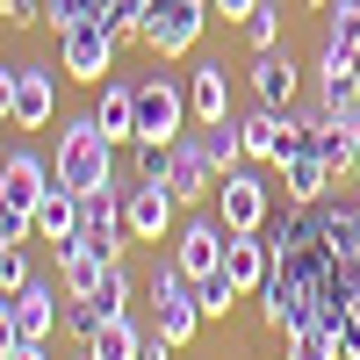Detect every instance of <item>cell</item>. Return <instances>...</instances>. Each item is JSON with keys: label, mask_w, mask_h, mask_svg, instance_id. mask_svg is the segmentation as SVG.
<instances>
[{"label": "cell", "mask_w": 360, "mask_h": 360, "mask_svg": "<svg viewBox=\"0 0 360 360\" xmlns=\"http://www.w3.org/2000/svg\"><path fill=\"white\" fill-rule=\"evenodd\" d=\"M0 159H8V152H0Z\"/></svg>", "instance_id": "obj_39"}, {"label": "cell", "mask_w": 360, "mask_h": 360, "mask_svg": "<svg viewBox=\"0 0 360 360\" xmlns=\"http://www.w3.org/2000/svg\"><path fill=\"white\" fill-rule=\"evenodd\" d=\"M58 115V79L44 65H22L15 72V130H44Z\"/></svg>", "instance_id": "obj_16"}, {"label": "cell", "mask_w": 360, "mask_h": 360, "mask_svg": "<svg viewBox=\"0 0 360 360\" xmlns=\"http://www.w3.org/2000/svg\"><path fill=\"white\" fill-rule=\"evenodd\" d=\"M51 252H58V288H65V295H86V288H94V281L108 274V259H101L94 245H86L79 231L65 238V245H51Z\"/></svg>", "instance_id": "obj_22"}, {"label": "cell", "mask_w": 360, "mask_h": 360, "mask_svg": "<svg viewBox=\"0 0 360 360\" xmlns=\"http://www.w3.org/2000/svg\"><path fill=\"white\" fill-rule=\"evenodd\" d=\"M295 79H303V72H295V58L274 44V51H252V94L266 101V108H288L295 101Z\"/></svg>", "instance_id": "obj_21"}, {"label": "cell", "mask_w": 360, "mask_h": 360, "mask_svg": "<svg viewBox=\"0 0 360 360\" xmlns=\"http://www.w3.org/2000/svg\"><path fill=\"white\" fill-rule=\"evenodd\" d=\"M166 188H173L180 209H202L209 195H217V166H209L202 137H173V152H166Z\"/></svg>", "instance_id": "obj_10"}, {"label": "cell", "mask_w": 360, "mask_h": 360, "mask_svg": "<svg viewBox=\"0 0 360 360\" xmlns=\"http://www.w3.org/2000/svg\"><path fill=\"white\" fill-rule=\"evenodd\" d=\"M108 317H130V266H123V259H108V274L86 288V295H65V332H72L79 346L94 339Z\"/></svg>", "instance_id": "obj_4"}, {"label": "cell", "mask_w": 360, "mask_h": 360, "mask_svg": "<svg viewBox=\"0 0 360 360\" xmlns=\"http://www.w3.org/2000/svg\"><path fill=\"white\" fill-rule=\"evenodd\" d=\"M180 353V339H166V332H144V346H137V360H173Z\"/></svg>", "instance_id": "obj_33"}, {"label": "cell", "mask_w": 360, "mask_h": 360, "mask_svg": "<svg viewBox=\"0 0 360 360\" xmlns=\"http://www.w3.org/2000/svg\"><path fill=\"white\" fill-rule=\"evenodd\" d=\"M173 217H180V202H173L166 180H123V231H130V245H166Z\"/></svg>", "instance_id": "obj_7"}, {"label": "cell", "mask_w": 360, "mask_h": 360, "mask_svg": "<svg viewBox=\"0 0 360 360\" xmlns=\"http://www.w3.org/2000/svg\"><path fill=\"white\" fill-rule=\"evenodd\" d=\"M29 281V259H22V245H0V295H15Z\"/></svg>", "instance_id": "obj_30"}, {"label": "cell", "mask_w": 360, "mask_h": 360, "mask_svg": "<svg viewBox=\"0 0 360 360\" xmlns=\"http://www.w3.org/2000/svg\"><path fill=\"white\" fill-rule=\"evenodd\" d=\"M29 238H37V231H29V217L0 202V245H29Z\"/></svg>", "instance_id": "obj_31"}, {"label": "cell", "mask_w": 360, "mask_h": 360, "mask_svg": "<svg viewBox=\"0 0 360 360\" xmlns=\"http://www.w3.org/2000/svg\"><path fill=\"white\" fill-rule=\"evenodd\" d=\"M332 188H339V180H332V166H324L310 144H295V152L281 159V195L288 202H324Z\"/></svg>", "instance_id": "obj_17"}, {"label": "cell", "mask_w": 360, "mask_h": 360, "mask_svg": "<svg viewBox=\"0 0 360 360\" xmlns=\"http://www.w3.org/2000/svg\"><path fill=\"white\" fill-rule=\"evenodd\" d=\"M101 130L115 137V144H137V86H123V79H101Z\"/></svg>", "instance_id": "obj_23"}, {"label": "cell", "mask_w": 360, "mask_h": 360, "mask_svg": "<svg viewBox=\"0 0 360 360\" xmlns=\"http://www.w3.org/2000/svg\"><path fill=\"white\" fill-rule=\"evenodd\" d=\"M79 238H86L101 259H123V245H130V231H123V180L79 195Z\"/></svg>", "instance_id": "obj_8"}, {"label": "cell", "mask_w": 360, "mask_h": 360, "mask_svg": "<svg viewBox=\"0 0 360 360\" xmlns=\"http://www.w3.org/2000/svg\"><path fill=\"white\" fill-rule=\"evenodd\" d=\"M0 360H8V353H0Z\"/></svg>", "instance_id": "obj_40"}, {"label": "cell", "mask_w": 360, "mask_h": 360, "mask_svg": "<svg viewBox=\"0 0 360 360\" xmlns=\"http://www.w3.org/2000/svg\"><path fill=\"white\" fill-rule=\"evenodd\" d=\"M238 295H245V288H238V281L224 274V266H217V274H202V281H195V303H202V317H217V324L231 317V303H238Z\"/></svg>", "instance_id": "obj_26"}, {"label": "cell", "mask_w": 360, "mask_h": 360, "mask_svg": "<svg viewBox=\"0 0 360 360\" xmlns=\"http://www.w3.org/2000/svg\"><path fill=\"white\" fill-rule=\"evenodd\" d=\"M332 346H339V360H360V317H353V310L332 324Z\"/></svg>", "instance_id": "obj_32"}, {"label": "cell", "mask_w": 360, "mask_h": 360, "mask_svg": "<svg viewBox=\"0 0 360 360\" xmlns=\"http://www.w3.org/2000/svg\"><path fill=\"white\" fill-rule=\"evenodd\" d=\"M317 101L339 108V115L360 101V51H353V44H332V37H324V51H317Z\"/></svg>", "instance_id": "obj_14"}, {"label": "cell", "mask_w": 360, "mask_h": 360, "mask_svg": "<svg viewBox=\"0 0 360 360\" xmlns=\"http://www.w3.org/2000/svg\"><path fill=\"white\" fill-rule=\"evenodd\" d=\"M288 360H339V346H332V324H295L288 332Z\"/></svg>", "instance_id": "obj_29"}, {"label": "cell", "mask_w": 360, "mask_h": 360, "mask_svg": "<svg viewBox=\"0 0 360 360\" xmlns=\"http://www.w3.org/2000/svg\"><path fill=\"white\" fill-rule=\"evenodd\" d=\"M137 346H144V332H137V324H130V317H108L101 332L79 346V360H137Z\"/></svg>", "instance_id": "obj_24"}, {"label": "cell", "mask_w": 360, "mask_h": 360, "mask_svg": "<svg viewBox=\"0 0 360 360\" xmlns=\"http://www.w3.org/2000/svg\"><path fill=\"white\" fill-rule=\"evenodd\" d=\"M8 324H15V339H37V346H51V332L65 324V317H58V281L29 274V281L8 295Z\"/></svg>", "instance_id": "obj_11"}, {"label": "cell", "mask_w": 360, "mask_h": 360, "mask_svg": "<svg viewBox=\"0 0 360 360\" xmlns=\"http://www.w3.org/2000/svg\"><path fill=\"white\" fill-rule=\"evenodd\" d=\"M188 86H180L173 72H152L137 86V144H173V137H188Z\"/></svg>", "instance_id": "obj_3"}, {"label": "cell", "mask_w": 360, "mask_h": 360, "mask_svg": "<svg viewBox=\"0 0 360 360\" xmlns=\"http://www.w3.org/2000/svg\"><path fill=\"white\" fill-rule=\"evenodd\" d=\"M115 0H44V29H72V22H108Z\"/></svg>", "instance_id": "obj_28"}, {"label": "cell", "mask_w": 360, "mask_h": 360, "mask_svg": "<svg viewBox=\"0 0 360 360\" xmlns=\"http://www.w3.org/2000/svg\"><path fill=\"white\" fill-rule=\"evenodd\" d=\"M8 360H51V353H44L37 339H15V346H8Z\"/></svg>", "instance_id": "obj_36"}, {"label": "cell", "mask_w": 360, "mask_h": 360, "mask_svg": "<svg viewBox=\"0 0 360 360\" xmlns=\"http://www.w3.org/2000/svg\"><path fill=\"white\" fill-rule=\"evenodd\" d=\"M51 180H65L72 195H94L115 180V137L101 130V115H72L51 144Z\"/></svg>", "instance_id": "obj_1"}, {"label": "cell", "mask_w": 360, "mask_h": 360, "mask_svg": "<svg viewBox=\"0 0 360 360\" xmlns=\"http://www.w3.org/2000/svg\"><path fill=\"white\" fill-rule=\"evenodd\" d=\"M238 130H245V159H252V166H259V159L281 166L295 144H303V108H266V101H259Z\"/></svg>", "instance_id": "obj_9"}, {"label": "cell", "mask_w": 360, "mask_h": 360, "mask_svg": "<svg viewBox=\"0 0 360 360\" xmlns=\"http://www.w3.org/2000/svg\"><path fill=\"white\" fill-rule=\"evenodd\" d=\"M217 217H224V231H259L266 217H274V188L252 173V159L245 166H231V173H217Z\"/></svg>", "instance_id": "obj_6"}, {"label": "cell", "mask_w": 360, "mask_h": 360, "mask_svg": "<svg viewBox=\"0 0 360 360\" xmlns=\"http://www.w3.org/2000/svg\"><path fill=\"white\" fill-rule=\"evenodd\" d=\"M259 295V324L266 332H295V324H310V303H303V288H295V274H281V266H266V281L252 288Z\"/></svg>", "instance_id": "obj_15"}, {"label": "cell", "mask_w": 360, "mask_h": 360, "mask_svg": "<svg viewBox=\"0 0 360 360\" xmlns=\"http://www.w3.org/2000/svg\"><path fill=\"white\" fill-rule=\"evenodd\" d=\"M202 324H209V317H202V303H195V281L180 274L173 259H166V266H152V332H166V339L188 346Z\"/></svg>", "instance_id": "obj_5"}, {"label": "cell", "mask_w": 360, "mask_h": 360, "mask_svg": "<svg viewBox=\"0 0 360 360\" xmlns=\"http://www.w3.org/2000/svg\"><path fill=\"white\" fill-rule=\"evenodd\" d=\"M15 72L22 65H0V123H15Z\"/></svg>", "instance_id": "obj_34"}, {"label": "cell", "mask_w": 360, "mask_h": 360, "mask_svg": "<svg viewBox=\"0 0 360 360\" xmlns=\"http://www.w3.org/2000/svg\"><path fill=\"white\" fill-rule=\"evenodd\" d=\"M188 115L195 123H224L231 115V72L217 65V58H202V65L188 72Z\"/></svg>", "instance_id": "obj_18"}, {"label": "cell", "mask_w": 360, "mask_h": 360, "mask_svg": "<svg viewBox=\"0 0 360 360\" xmlns=\"http://www.w3.org/2000/svg\"><path fill=\"white\" fill-rule=\"evenodd\" d=\"M353 173H360V101H353Z\"/></svg>", "instance_id": "obj_37"}, {"label": "cell", "mask_w": 360, "mask_h": 360, "mask_svg": "<svg viewBox=\"0 0 360 360\" xmlns=\"http://www.w3.org/2000/svg\"><path fill=\"white\" fill-rule=\"evenodd\" d=\"M202 152H209V166H217V173L245 166V130H238L231 115H224V123H202Z\"/></svg>", "instance_id": "obj_25"}, {"label": "cell", "mask_w": 360, "mask_h": 360, "mask_svg": "<svg viewBox=\"0 0 360 360\" xmlns=\"http://www.w3.org/2000/svg\"><path fill=\"white\" fill-rule=\"evenodd\" d=\"M29 231L44 238V245H65V238L79 231V195L65 188V180H51L44 202H37V217H29Z\"/></svg>", "instance_id": "obj_20"}, {"label": "cell", "mask_w": 360, "mask_h": 360, "mask_svg": "<svg viewBox=\"0 0 360 360\" xmlns=\"http://www.w3.org/2000/svg\"><path fill=\"white\" fill-rule=\"evenodd\" d=\"M115 51H123V37H115L108 22H72L58 29V72L79 79V86H101L115 72Z\"/></svg>", "instance_id": "obj_2"}, {"label": "cell", "mask_w": 360, "mask_h": 360, "mask_svg": "<svg viewBox=\"0 0 360 360\" xmlns=\"http://www.w3.org/2000/svg\"><path fill=\"white\" fill-rule=\"evenodd\" d=\"M266 266H274V245H266L259 231H231V238H224V274H231L238 288H259Z\"/></svg>", "instance_id": "obj_19"}, {"label": "cell", "mask_w": 360, "mask_h": 360, "mask_svg": "<svg viewBox=\"0 0 360 360\" xmlns=\"http://www.w3.org/2000/svg\"><path fill=\"white\" fill-rule=\"evenodd\" d=\"M44 188H51V166H44V152L15 144V152L0 159V202H8V209H22V217H37Z\"/></svg>", "instance_id": "obj_13"}, {"label": "cell", "mask_w": 360, "mask_h": 360, "mask_svg": "<svg viewBox=\"0 0 360 360\" xmlns=\"http://www.w3.org/2000/svg\"><path fill=\"white\" fill-rule=\"evenodd\" d=\"M224 217H188V224H180L173 231V266H180V274H188V281H202V274H217V266H224Z\"/></svg>", "instance_id": "obj_12"}, {"label": "cell", "mask_w": 360, "mask_h": 360, "mask_svg": "<svg viewBox=\"0 0 360 360\" xmlns=\"http://www.w3.org/2000/svg\"><path fill=\"white\" fill-rule=\"evenodd\" d=\"M303 8H310V15H324V8H332V0H303Z\"/></svg>", "instance_id": "obj_38"}, {"label": "cell", "mask_w": 360, "mask_h": 360, "mask_svg": "<svg viewBox=\"0 0 360 360\" xmlns=\"http://www.w3.org/2000/svg\"><path fill=\"white\" fill-rule=\"evenodd\" d=\"M259 8V0H209V15H217V22H245Z\"/></svg>", "instance_id": "obj_35"}, {"label": "cell", "mask_w": 360, "mask_h": 360, "mask_svg": "<svg viewBox=\"0 0 360 360\" xmlns=\"http://www.w3.org/2000/svg\"><path fill=\"white\" fill-rule=\"evenodd\" d=\"M238 37H245V51H274V44H281V8H274V0H259V8L238 22Z\"/></svg>", "instance_id": "obj_27"}]
</instances>
